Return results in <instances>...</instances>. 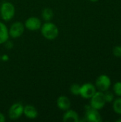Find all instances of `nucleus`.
<instances>
[{"label": "nucleus", "mask_w": 121, "mask_h": 122, "mask_svg": "<svg viewBox=\"0 0 121 122\" xmlns=\"http://www.w3.org/2000/svg\"><path fill=\"white\" fill-rule=\"evenodd\" d=\"M40 29L43 36L48 40H53L56 39L59 34L57 26L50 21H46L45 24L41 25Z\"/></svg>", "instance_id": "1"}, {"label": "nucleus", "mask_w": 121, "mask_h": 122, "mask_svg": "<svg viewBox=\"0 0 121 122\" xmlns=\"http://www.w3.org/2000/svg\"><path fill=\"white\" fill-rule=\"evenodd\" d=\"M15 15L14 6L8 1H5L1 4L0 6V16L5 21H9Z\"/></svg>", "instance_id": "2"}, {"label": "nucleus", "mask_w": 121, "mask_h": 122, "mask_svg": "<svg viewBox=\"0 0 121 122\" xmlns=\"http://www.w3.org/2000/svg\"><path fill=\"white\" fill-rule=\"evenodd\" d=\"M90 99L91 107L97 110L102 109L106 104L104 97V92L101 91L96 92Z\"/></svg>", "instance_id": "3"}, {"label": "nucleus", "mask_w": 121, "mask_h": 122, "mask_svg": "<svg viewBox=\"0 0 121 122\" xmlns=\"http://www.w3.org/2000/svg\"><path fill=\"white\" fill-rule=\"evenodd\" d=\"M111 86V79L106 74L100 75L96 81V87L101 92L108 91Z\"/></svg>", "instance_id": "4"}, {"label": "nucleus", "mask_w": 121, "mask_h": 122, "mask_svg": "<svg viewBox=\"0 0 121 122\" xmlns=\"http://www.w3.org/2000/svg\"><path fill=\"white\" fill-rule=\"evenodd\" d=\"M96 92V87L91 83H86L81 86L79 95L86 99H91Z\"/></svg>", "instance_id": "5"}, {"label": "nucleus", "mask_w": 121, "mask_h": 122, "mask_svg": "<svg viewBox=\"0 0 121 122\" xmlns=\"http://www.w3.org/2000/svg\"><path fill=\"white\" fill-rule=\"evenodd\" d=\"M24 114V106L20 102L13 104L9 109V117L12 120L19 119Z\"/></svg>", "instance_id": "6"}, {"label": "nucleus", "mask_w": 121, "mask_h": 122, "mask_svg": "<svg viewBox=\"0 0 121 122\" xmlns=\"http://www.w3.org/2000/svg\"><path fill=\"white\" fill-rule=\"evenodd\" d=\"M25 26L22 22L16 21L11 24L9 29V34L13 39H16L20 37L24 32Z\"/></svg>", "instance_id": "7"}, {"label": "nucleus", "mask_w": 121, "mask_h": 122, "mask_svg": "<svg viewBox=\"0 0 121 122\" xmlns=\"http://www.w3.org/2000/svg\"><path fill=\"white\" fill-rule=\"evenodd\" d=\"M41 21L40 20L39 18L36 17V16H31L28 18L25 23H24V26L29 31H37L41 29Z\"/></svg>", "instance_id": "8"}, {"label": "nucleus", "mask_w": 121, "mask_h": 122, "mask_svg": "<svg viewBox=\"0 0 121 122\" xmlns=\"http://www.w3.org/2000/svg\"><path fill=\"white\" fill-rule=\"evenodd\" d=\"M86 120L90 122H100L102 121L101 115L98 110L93 109L91 107L90 109L87 110L86 114Z\"/></svg>", "instance_id": "9"}, {"label": "nucleus", "mask_w": 121, "mask_h": 122, "mask_svg": "<svg viewBox=\"0 0 121 122\" xmlns=\"http://www.w3.org/2000/svg\"><path fill=\"white\" fill-rule=\"evenodd\" d=\"M63 121L64 122H79V116L76 112L69 109L64 113Z\"/></svg>", "instance_id": "10"}, {"label": "nucleus", "mask_w": 121, "mask_h": 122, "mask_svg": "<svg viewBox=\"0 0 121 122\" xmlns=\"http://www.w3.org/2000/svg\"><path fill=\"white\" fill-rule=\"evenodd\" d=\"M57 107L63 111H66L71 107V101L66 96H60L56 100Z\"/></svg>", "instance_id": "11"}, {"label": "nucleus", "mask_w": 121, "mask_h": 122, "mask_svg": "<svg viewBox=\"0 0 121 122\" xmlns=\"http://www.w3.org/2000/svg\"><path fill=\"white\" fill-rule=\"evenodd\" d=\"M24 116L29 119H36L39 113L37 109L32 105H26L24 107Z\"/></svg>", "instance_id": "12"}, {"label": "nucleus", "mask_w": 121, "mask_h": 122, "mask_svg": "<svg viewBox=\"0 0 121 122\" xmlns=\"http://www.w3.org/2000/svg\"><path fill=\"white\" fill-rule=\"evenodd\" d=\"M9 37V29L3 22L0 21V44H4Z\"/></svg>", "instance_id": "13"}, {"label": "nucleus", "mask_w": 121, "mask_h": 122, "mask_svg": "<svg viewBox=\"0 0 121 122\" xmlns=\"http://www.w3.org/2000/svg\"><path fill=\"white\" fill-rule=\"evenodd\" d=\"M41 16L44 20L49 21L53 17V11L51 8H44L42 10Z\"/></svg>", "instance_id": "14"}, {"label": "nucleus", "mask_w": 121, "mask_h": 122, "mask_svg": "<svg viewBox=\"0 0 121 122\" xmlns=\"http://www.w3.org/2000/svg\"><path fill=\"white\" fill-rule=\"evenodd\" d=\"M113 109L115 113L121 115V97L117 98L113 102Z\"/></svg>", "instance_id": "15"}, {"label": "nucleus", "mask_w": 121, "mask_h": 122, "mask_svg": "<svg viewBox=\"0 0 121 122\" xmlns=\"http://www.w3.org/2000/svg\"><path fill=\"white\" fill-rule=\"evenodd\" d=\"M80 89L81 85H79L78 84H73L70 87V92L73 95L78 96L80 93Z\"/></svg>", "instance_id": "16"}, {"label": "nucleus", "mask_w": 121, "mask_h": 122, "mask_svg": "<svg viewBox=\"0 0 121 122\" xmlns=\"http://www.w3.org/2000/svg\"><path fill=\"white\" fill-rule=\"evenodd\" d=\"M113 93L118 96V97H121V81H117L114 84L113 87Z\"/></svg>", "instance_id": "17"}, {"label": "nucleus", "mask_w": 121, "mask_h": 122, "mask_svg": "<svg viewBox=\"0 0 121 122\" xmlns=\"http://www.w3.org/2000/svg\"><path fill=\"white\" fill-rule=\"evenodd\" d=\"M104 97H105V99L106 103H111L113 102L114 99V95L112 92H109L108 90L104 92Z\"/></svg>", "instance_id": "18"}, {"label": "nucleus", "mask_w": 121, "mask_h": 122, "mask_svg": "<svg viewBox=\"0 0 121 122\" xmlns=\"http://www.w3.org/2000/svg\"><path fill=\"white\" fill-rule=\"evenodd\" d=\"M113 55L116 57H121V46H116L113 50Z\"/></svg>", "instance_id": "19"}, {"label": "nucleus", "mask_w": 121, "mask_h": 122, "mask_svg": "<svg viewBox=\"0 0 121 122\" xmlns=\"http://www.w3.org/2000/svg\"><path fill=\"white\" fill-rule=\"evenodd\" d=\"M1 60H2V61H8V60H9V56H8V55H6V54H4V55H2V56H1Z\"/></svg>", "instance_id": "20"}, {"label": "nucleus", "mask_w": 121, "mask_h": 122, "mask_svg": "<svg viewBox=\"0 0 121 122\" xmlns=\"http://www.w3.org/2000/svg\"><path fill=\"white\" fill-rule=\"evenodd\" d=\"M4 44H6V46L8 49H11V48H12V46H13V44H11L10 43V41H6Z\"/></svg>", "instance_id": "21"}, {"label": "nucleus", "mask_w": 121, "mask_h": 122, "mask_svg": "<svg viewBox=\"0 0 121 122\" xmlns=\"http://www.w3.org/2000/svg\"><path fill=\"white\" fill-rule=\"evenodd\" d=\"M5 122V117L4 115L0 112V122Z\"/></svg>", "instance_id": "22"}, {"label": "nucleus", "mask_w": 121, "mask_h": 122, "mask_svg": "<svg viewBox=\"0 0 121 122\" xmlns=\"http://www.w3.org/2000/svg\"><path fill=\"white\" fill-rule=\"evenodd\" d=\"M90 1H91V2H97V1H98L99 0H89Z\"/></svg>", "instance_id": "23"}, {"label": "nucleus", "mask_w": 121, "mask_h": 122, "mask_svg": "<svg viewBox=\"0 0 121 122\" xmlns=\"http://www.w3.org/2000/svg\"><path fill=\"white\" fill-rule=\"evenodd\" d=\"M117 122H121V119H118V120H117Z\"/></svg>", "instance_id": "24"}, {"label": "nucleus", "mask_w": 121, "mask_h": 122, "mask_svg": "<svg viewBox=\"0 0 121 122\" xmlns=\"http://www.w3.org/2000/svg\"><path fill=\"white\" fill-rule=\"evenodd\" d=\"M0 59H1V57H0Z\"/></svg>", "instance_id": "25"}]
</instances>
